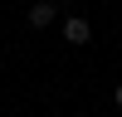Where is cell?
I'll use <instances>...</instances> for the list:
<instances>
[{
  "label": "cell",
  "mask_w": 122,
  "mask_h": 117,
  "mask_svg": "<svg viewBox=\"0 0 122 117\" xmlns=\"http://www.w3.org/2000/svg\"><path fill=\"white\" fill-rule=\"evenodd\" d=\"M64 39L68 44H88V39H93V24H88L83 15H68L64 20Z\"/></svg>",
  "instance_id": "cell-1"
},
{
  "label": "cell",
  "mask_w": 122,
  "mask_h": 117,
  "mask_svg": "<svg viewBox=\"0 0 122 117\" xmlns=\"http://www.w3.org/2000/svg\"><path fill=\"white\" fill-rule=\"evenodd\" d=\"M29 29H49V24H54V20H59V10L54 5H49V0H39V5H29Z\"/></svg>",
  "instance_id": "cell-2"
},
{
  "label": "cell",
  "mask_w": 122,
  "mask_h": 117,
  "mask_svg": "<svg viewBox=\"0 0 122 117\" xmlns=\"http://www.w3.org/2000/svg\"><path fill=\"white\" fill-rule=\"evenodd\" d=\"M117 107H122V83H117Z\"/></svg>",
  "instance_id": "cell-3"
}]
</instances>
